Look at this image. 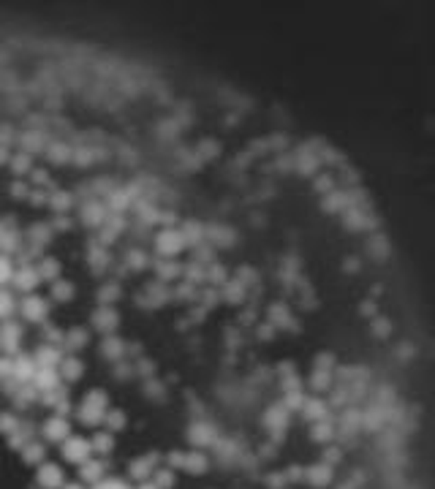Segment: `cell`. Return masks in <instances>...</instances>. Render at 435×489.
Wrapping results in <instances>:
<instances>
[{
  "label": "cell",
  "mask_w": 435,
  "mask_h": 489,
  "mask_svg": "<svg viewBox=\"0 0 435 489\" xmlns=\"http://www.w3.org/2000/svg\"><path fill=\"white\" fill-rule=\"evenodd\" d=\"M106 411H109V394L104 392V389H90L84 397H82V403L76 405V421L82 424V427H101L104 424V416H106Z\"/></svg>",
  "instance_id": "cell-1"
},
{
  "label": "cell",
  "mask_w": 435,
  "mask_h": 489,
  "mask_svg": "<svg viewBox=\"0 0 435 489\" xmlns=\"http://www.w3.org/2000/svg\"><path fill=\"white\" fill-rule=\"evenodd\" d=\"M16 313L22 315L25 324H38V326H44V324L49 321V299L41 296V294H27V296H22Z\"/></svg>",
  "instance_id": "cell-2"
},
{
  "label": "cell",
  "mask_w": 435,
  "mask_h": 489,
  "mask_svg": "<svg viewBox=\"0 0 435 489\" xmlns=\"http://www.w3.org/2000/svg\"><path fill=\"white\" fill-rule=\"evenodd\" d=\"M185 248L188 245H185L180 228H163L155 237V253H158V259H177Z\"/></svg>",
  "instance_id": "cell-3"
},
{
  "label": "cell",
  "mask_w": 435,
  "mask_h": 489,
  "mask_svg": "<svg viewBox=\"0 0 435 489\" xmlns=\"http://www.w3.org/2000/svg\"><path fill=\"white\" fill-rule=\"evenodd\" d=\"M60 454L66 462L71 465H82L84 460L93 457V446H90V438H82V435H69L63 443H60Z\"/></svg>",
  "instance_id": "cell-4"
},
{
  "label": "cell",
  "mask_w": 435,
  "mask_h": 489,
  "mask_svg": "<svg viewBox=\"0 0 435 489\" xmlns=\"http://www.w3.org/2000/svg\"><path fill=\"white\" fill-rule=\"evenodd\" d=\"M22 337H25V326L19 321H3L0 324V353L5 356H16L22 350Z\"/></svg>",
  "instance_id": "cell-5"
},
{
  "label": "cell",
  "mask_w": 435,
  "mask_h": 489,
  "mask_svg": "<svg viewBox=\"0 0 435 489\" xmlns=\"http://www.w3.org/2000/svg\"><path fill=\"white\" fill-rule=\"evenodd\" d=\"M90 326L95 332H101L104 337L106 335H115V329L120 326V313L112 307V305H98L93 313H90Z\"/></svg>",
  "instance_id": "cell-6"
},
{
  "label": "cell",
  "mask_w": 435,
  "mask_h": 489,
  "mask_svg": "<svg viewBox=\"0 0 435 489\" xmlns=\"http://www.w3.org/2000/svg\"><path fill=\"white\" fill-rule=\"evenodd\" d=\"M11 285H14V291H19V294H36V288L41 285V275H38V270H36V264H19L16 270H14V280H11Z\"/></svg>",
  "instance_id": "cell-7"
},
{
  "label": "cell",
  "mask_w": 435,
  "mask_h": 489,
  "mask_svg": "<svg viewBox=\"0 0 435 489\" xmlns=\"http://www.w3.org/2000/svg\"><path fill=\"white\" fill-rule=\"evenodd\" d=\"M66 484V473L58 462H41L36 468V487L38 489H60Z\"/></svg>",
  "instance_id": "cell-8"
},
{
  "label": "cell",
  "mask_w": 435,
  "mask_h": 489,
  "mask_svg": "<svg viewBox=\"0 0 435 489\" xmlns=\"http://www.w3.org/2000/svg\"><path fill=\"white\" fill-rule=\"evenodd\" d=\"M41 435H44V440L47 443H63L69 435H71V419L69 416H58V414H52L49 419L41 424Z\"/></svg>",
  "instance_id": "cell-9"
},
{
  "label": "cell",
  "mask_w": 435,
  "mask_h": 489,
  "mask_svg": "<svg viewBox=\"0 0 435 489\" xmlns=\"http://www.w3.org/2000/svg\"><path fill=\"white\" fill-rule=\"evenodd\" d=\"M30 386H33L38 394H47V392L60 389V386H63V378H60L58 367H38L36 375H33V381H30Z\"/></svg>",
  "instance_id": "cell-10"
},
{
  "label": "cell",
  "mask_w": 435,
  "mask_h": 489,
  "mask_svg": "<svg viewBox=\"0 0 435 489\" xmlns=\"http://www.w3.org/2000/svg\"><path fill=\"white\" fill-rule=\"evenodd\" d=\"M101 479H106V460H104V457H90V460H84V462L79 465V481H82V484L93 487V484H98Z\"/></svg>",
  "instance_id": "cell-11"
},
{
  "label": "cell",
  "mask_w": 435,
  "mask_h": 489,
  "mask_svg": "<svg viewBox=\"0 0 435 489\" xmlns=\"http://www.w3.org/2000/svg\"><path fill=\"white\" fill-rule=\"evenodd\" d=\"M158 462H161V457H158L155 451H150L145 457H137V460H131V465H128V476L137 479V481H150L152 473H155V468H158Z\"/></svg>",
  "instance_id": "cell-12"
},
{
  "label": "cell",
  "mask_w": 435,
  "mask_h": 489,
  "mask_svg": "<svg viewBox=\"0 0 435 489\" xmlns=\"http://www.w3.org/2000/svg\"><path fill=\"white\" fill-rule=\"evenodd\" d=\"M33 356V361H36V367H60V361H63V348L60 346H49V343H41L38 348L30 353Z\"/></svg>",
  "instance_id": "cell-13"
},
{
  "label": "cell",
  "mask_w": 435,
  "mask_h": 489,
  "mask_svg": "<svg viewBox=\"0 0 435 489\" xmlns=\"http://www.w3.org/2000/svg\"><path fill=\"white\" fill-rule=\"evenodd\" d=\"M41 400H44V405H47V408H52L58 416H69V411H71V397H69L66 383H63L60 389H55V392L41 394Z\"/></svg>",
  "instance_id": "cell-14"
},
{
  "label": "cell",
  "mask_w": 435,
  "mask_h": 489,
  "mask_svg": "<svg viewBox=\"0 0 435 489\" xmlns=\"http://www.w3.org/2000/svg\"><path fill=\"white\" fill-rule=\"evenodd\" d=\"M58 372H60L63 383H76V381H82V375H84V361H82L76 353H66L63 361H60V367H58Z\"/></svg>",
  "instance_id": "cell-15"
},
{
  "label": "cell",
  "mask_w": 435,
  "mask_h": 489,
  "mask_svg": "<svg viewBox=\"0 0 435 489\" xmlns=\"http://www.w3.org/2000/svg\"><path fill=\"white\" fill-rule=\"evenodd\" d=\"M36 361H33V356H27V353H16L14 356V381L16 383H30L33 381V375H36Z\"/></svg>",
  "instance_id": "cell-16"
},
{
  "label": "cell",
  "mask_w": 435,
  "mask_h": 489,
  "mask_svg": "<svg viewBox=\"0 0 435 489\" xmlns=\"http://www.w3.org/2000/svg\"><path fill=\"white\" fill-rule=\"evenodd\" d=\"M188 438H191L193 446H213V443L217 440V432L213 424H207V421H196V424L191 427Z\"/></svg>",
  "instance_id": "cell-17"
},
{
  "label": "cell",
  "mask_w": 435,
  "mask_h": 489,
  "mask_svg": "<svg viewBox=\"0 0 435 489\" xmlns=\"http://www.w3.org/2000/svg\"><path fill=\"white\" fill-rule=\"evenodd\" d=\"M90 346V329L87 326H71L66 329V340H63V348L69 353H76V350L87 348Z\"/></svg>",
  "instance_id": "cell-18"
},
{
  "label": "cell",
  "mask_w": 435,
  "mask_h": 489,
  "mask_svg": "<svg viewBox=\"0 0 435 489\" xmlns=\"http://www.w3.org/2000/svg\"><path fill=\"white\" fill-rule=\"evenodd\" d=\"M101 356L104 359H109V361H123L126 359V343H123V337H117V335H106L104 340H101Z\"/></svg>",
  "instance_id": "cell-19"
},
{
  "label": "cell",
  "mask_w": 435,
  "mask_h": 489,
  "mask_svg": "<svg viewBox=\"0 0 435 489\" xmlns=\"http://www.w3.org/2000/svg\"><path fill=\"white\" fill-rule=\"evenodd\" d=\"M36 270H38V275H41V283H44V280H47V283H55V280L63 278V264H60L55 256H41L38 264H36Z\"/></svg>",
  "instance_id": "cell-20"
},
{
  "label": "cell",
  "mask_w": 435,
  "mask_h": 489,
  "mask_svg": "<svg viewBox=\"0 0 435 489\" xmlns=\"http://www.w3.org/2000/svg\"><path fill=\"white\" fill-rule=\"evenodd\" d=\"M19 457H22V462H25V465L38 468L41 462H47V446H44L41 440H36V438H33V440H30V443L19 451Z\"/></svg>",
  "instance_id": "cell-21"
},
{
  "label": "cell",
  "mask_w": 435,
  "mask_h": 489,
  "mask_svg": "<svg viewBox=\"0 0 435 489\" xmlns=\"http://www.w3.org/2000/svg\"><path fill=\"white\" fill-rule=\"evenodd\" d=\"M90 446H93V454H98V457H109V454L115 451V432H109V429H98V432H93Z\"/></svg>",
  "instance_id": "cell-22"
},
{
  "label": "cell",
  "mask_w": 435,
  "mask_h": 489,
  "mask_svg": "<svg viewBox=\"0 0 435 489\" xmlns=\"http://www.w3.org/2000/svg\"><path fill=\"white\" fill-rule=\"evenodd\" d=\"M49 296H52V302L66 305V302H71L73 296H76V285L66 278L55 280V283H49Z\"/></svg>",
  "instance_id": "cell-23"
},
{
  "label": "cell",
  "mask_w": 435,
  "mask_h": 489,
  "mask_svg": "<svg viewBox=\"0 0 435 489\" xmlns=\"http://www.w3.org/2000/svg\"><path fill=\"white\" fill-rule=\"evenodd\" d=\"M25 237H27V245H30V248H38V250H41V248L52 239V226H49V223H33Z\"/></svg>",
  "instance_id": "cell-24"
},
{
  "label": "cell",
  "mask_w": 435,
  "mask_h": 489,
  "mask_svg": "<svg viewBox=\"0 0 435 489\" xmlns=\"http://www.w3.org/2000/svg\"><path fill=\"white\" fill-rule=\"evenodd\" d=\"M207 468H210V460H207L199 449L185 454V462H183V470H185V473H191V476H204Z\"/></svg>",
  "instance_id": "cell-25"
},
{
  "label": "cell",
  "mask_w": 435,
  "mask_h": 489,
  "mask_svg": "<svg viewBox=\"0 0 435 489\" xmlns=\"http://www.w3.org/2000/svg\"><path fill=\"white\" fill-rule=\"evenodd\" d=\"M33 432H36V429H33V427H27V421H22V424L16 427V432H11V435L5 438L8 449H11V451H22V449L33 440Z\"/></svg>",
  "instance_id": "cell-26"
},
{
  "label": "cell",
  "mask_w": 435,
  "mask_h": 489,
  "mask_svg": "<svg viewBox=\"0 0 435 489\" xmlns=\"http://www.w3.org/2000/svg\"><path fill=\"white\" fill-rule=\"evenodd\" d=\"M155 275H158V280H177L183 278V267H180L177 259H158Z\"/></svg>",
  "instance_id": "cell-27"
},
{
  "label": "cell",
  "mask_w": 435,
  "mask_h": 489,
  "mask_svg": "<svg viewBox=\"0 0 435 489\" xmlns=\"http://www.w3.org/2000/svg\"><path fill=\"white\" fill-rule=\"evenodd\" d=\"M16 307H19L16 296H14L8 288H0V324H3V321H11L14 313H16Z\"/></svg>",
  "instance_id": "cell-28"
},
{
  "label": "cell",
  "mask_w": 435,
  "mask_h": 489,
  "mask_svg": "<svg viewBox=\"0 0 435 489\" xmlns=\"http://www.w3.org/2000/svg\"><path fill=\"white\" fill-rule=\"evenodd\" d=\"M120 296H123L120 283H104V285L98 288V294H95L98 305H112V307H115V302H117Z\"/></svg>",
  "instance_id": "cell-29"
},
{
  "label": "cell",
  "mask_w": 435,
  "mask_h": 489,
  "mask_svg": "<svg viewBox=\"0 0 435 489\" xmlns=\"http://www.w3.org/2000/svg\"><path fill=\"white\" fill-rule=\"evenodd\" d=\"M104 427H106L109 432H123V429L128 427V416H126L120 408H109L106 416H104Z\"/></svg>",
  "instance_id": "cell-30"
},
{
  "label": "cell",
  "mask_w": 435,
  "mask_h": 489,
  "mask_svg": "<svg viewBox=\"0 0 435 489\" xmlns=\"http://www.w3.org/2000/svg\"><path fill=\"white\" fill-rule=\"evenodd\" d=\"M8 166H11L14 174L22 177V174H30V171H33V158H30V152H16V155H11Z\"/></svg>",
  "instance_id": "cell-31"
},
{
  "label": "cell",
  "mask_w": 435,
  "mask_h": 489,
  "mask_svg": "<svg viewBox=\"0 0 435 489\" xmlns=\"http://www.w3.org/2000/svg\"><path fill=\"white\" fill-rule=\"evenodd\" d=\"M41 337H44V343H49V346H60L63 348V340H66V329H60V326H55V324H44V329H41Z\"/></svg>",
  "instance_id": "cell-32"
},
{
  "label": "cell",
  "mask_w": 435,
  "mask_h": 489,
  "mask_svg": "<svg viewBox=\"0 0 435 489\" xmlns=\"http://www.w3.org/2000/svg\"><path fill=\"white\" fill-rule=\"evenodd\" d=\"M150 481L158 489H172L174 487V470L172 468H155V473H152Z\"/></svg>",
  "instance_id": "cell-33"
},
{
  "label": "cell",
  "mask_w": 435,
  "mask_h": 489,
  "mask_svg": "<svg viewBox=\"0 0 435 489\" xmlns=\"http://www.w3.org/2000/svg\"><path fill=\"white\" fill-rule=\"evenodd\" d=\"M19 424H22V421H19V416H16L14 411H0V435H3V438H8L11 432H16Z\"/></svg>",
  "instance_id": "cell-34"
},
{
  "label": "cell",
  "mask_w": 435,
  "mask_h": 489,
  "mask_svg": "<svg viewBox=\"0 0 435 489\" xmlns=\"http://www.w3.org/2000/svg\"><path fill=\"white\" fill-rule=\"evenodd\" d=\"M180 234H183L185 245L191 248V245H196V242L204 237V228H202L199 223H185V228H180Z\"/></svg>",
  "instance_id": "cell-35"
},
{
  "label": "cell",
  "mask_w": 435,
  "mask_h": 489,
  "mask_svg": "<svg viewBox=\"0 0 435 489\" xmlns=\"http://www.w3.org/2000/svg\"><path fill=\"white\" fill-rule=\"evenodd\" d=\"M14 270H16V264L11 261V256H3V253H0V288H5V285L14 280Z\"/></svg>",
  "instance_id": "cell-36"
},
{
  "label": "cell",
  "mask_w": 435,
  "mask_h": 489,
  "mask_svg": "<svg viewBox=\"0 0 435 489\" xmlns=\"http://www.w3.org/2000/svg\"><path fill=\"white\" fill-rule=\"evenodd\" d=\"M14 381V356L0 353V383Z\"/></svg>",
  "instance_id": "cell-37"
},
{
  "label": "cell",
  "mask_w": 435,
  "mask_h": 489,
  "mask_svg": "<svg viewBox=\"0 0 435 489\" xmlns=\"http://www.w3.org/2000/svg\"><path fill=\"white\" fill-rule=\"evenodd\" d=\"M47 204L55 212H69L71 210V196H69V193H55V196H49Z\"/></svg>",
  "instance_id": "cell-38"
},
{
  "label": "cell",
  "mask_w": 435,
  "mask_h": 489,
  "mask_svg": "<svg viewBox=\"0 0 435 489\" xmlns=\"http://www.w3.org/2000/svg\"><path fill=\"white\" fill-rule=\"evenodd\" d=\"M93 489H131L123 479H115V476H106V479H101L98 484H93Z\"/></svg>",
  "instance_id": "cell-39"
},
{
  "label": "cell",
  "mask_w": 435,
  "mask_h": 489,
  "mask_svg": "<svg viewBox=\"0 0 435 489\" xmlns=\"http://www.w3.org/2000/svg\"><path fill=\"white\" fill-rule=\"evenodd\" d=\"M166 462H169V468L172 470H183V462H185V454L183 451H169V457H166Z\"/></svg>",
  "instance_id": "cell-40"
},
{
  "label": "cell",
  "mask_w": 435,
  "mask_h": 489,
  "mask_svg": "<svg viewBox=\"0 0 435 489\" xmlns=\"http://www.w3.org/2000/svg\"><path fill=\"white\" fill-rule=\"evenodd\" d=\"M11 196H16V199H27V185H25V182H14V185H11Z\"/></svg>",
  "instance_id": "cell-41"
},
{
  "label": "cell",
  "mask_w": 435,
  "mask_h": 489,
  "mask_svg": "<svg viewBox=\"0 0 435 489\" xmlns=\"http://www.w3.org/2000/svg\"><path fill=\"white\" fill-rule=\"evenodd\" d=\"M30 174H33V182H36V185H44V182H47V180H49V177H47V171H44V169H38V171H36V169H33V171H30Z\"/></svg>",
  "instance_id": "cell-42"
},
{
  "label": "cell",
  "mask_w": 435,
  "mask_h": 489,
  "mask_svg": "<svg viewBox=\"0 0 435 489\" xmlns=\"http://www.w3.org/2000/svg\"><path fill=\"white\" fill-rule=\"evenodd\" d=\"M8 160H11V152H8V147H0V166H8Z\"/></svg>",
  "instance_id": "cell-43"
},
{
  "label": "cell",
  "mask_w": 435,
  "mask_h": 489,
  "mask_svg": "<svg viewBox=\"0 0 435 489\" xmlns=\"http://www.w3.org/2000/svg\"><path fill=\"white\" fill-rule=\"evenodd\" d=\"M60 489H87V484H82V481H66Z\"/></svg>",
  "instance_id": "cell-44"
},
{
  "label": "cell",
  "mask_w": 435,
  "mask_h": 489,
  "mask_svg": "<svg viewBox=\"0 0 435 489\" xmlns=\"http://www.w3.org/2000/svg\"><path fill=\"white\" fill-rule=\"evenodd\" d=\"M137 489H158V487H155L152 481H139V487H137Z\"/></svg>",
  "instance_id": "cell-45"
}]
</instances>
